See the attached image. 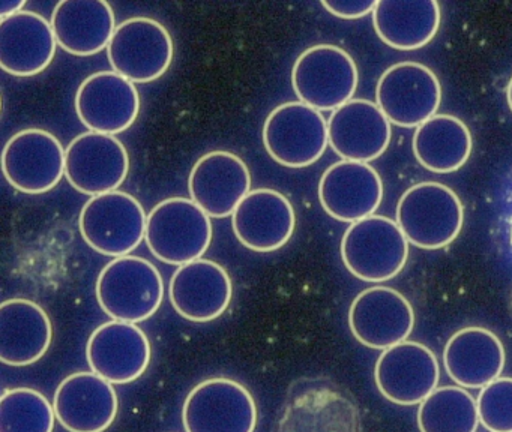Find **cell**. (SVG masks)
<instances>
[{
    "label": "cell",
    "mask_w": 512,
    "mask_h": 432,
    "mask_svg": "<svg viewBox=\"0 0 512 432\" xmlns=\"http://www.w3.org/2000/svg\"><path fill=\"white\" fill-rule=\"evenodd\" d=\"M145 240L149 251L163 263H191L202 258L211 245V216L191 198H167L149 213Z\"/></svg>",
    "instance_id": "obj_4"
},
{
    "label": "cell",
    "mask_w": 512,
    "mask_h": 432,
    "mask_svg": "<svg viewBox=\"0 0 512 432\" xmlns=\"http://www.w3.org/2000/svg\"><path fill=\"white\" fill-rule=\"evenodd\" d=\"M416 422L421 432H476L478 405L464 387H437L419 404Z\"/></svg>",
    "instance_id": "obj_30"
},
{
    "label": "cell",
    "mask_w": 512,
    "mask_h": 432,
    "mask_svg": "<svg viewBox=\"0 0 512 432\" xmlns=\"http://www.w3.org/2000/svg\"><path fill=\"white\" fill-rule=\"evenodd\" d=\"M440 102L439 78L422 63H395L377 83L376 104L389 122L401 128H418L436 116Z\"/></svg>",
    "instance_id": "obj_11"
},
{
    "label": "cell",
    "mask_w": 512,
    "mask_h": 432,
    "mask_svg": "<svg viewBox=\"0 0 512 432\" xmlns=\"http://www.w3.org/2000/svg\"><path fill=\"white\" fill-rule=\"evenodd\" d=\"M173 39L169 30L154 18L133 17L116 27L107 59L113 71L131 83H151L169 71L172 65Z\"/></svg>",
    "instance_id": "obj_9"
},
{
    "label": "cell",
    "mask_w": 512,
    "mask_h": 432,
    "mask_svg": "<svg viewBox=\"0 0 512 432\" xmlns=\"http://www.w3.org/2000/svg\"><path fill=\"white\" fill-rule=\"evenodd\" d=\"M479 422L490 432H512V378L500 377L476 398Z\"/></svg>",
    "instance_id": "obj_32"
},
{
    "label": "cell",
    "mask_w": 512,
    "mask_h": 432,
    "mask_svg": "<svg viewBox=\"0 0 512 432\" xmlns=\"http://www.w3.org/2000/svg\"><path fill=\"white\" fill-rule=\"evenodd\" d=\"M2 171L13 188L25 194L52 191L65 176V149L44 129L16 132L2 153Z\"/></svg>",
    "instance_id": "obj_12"
},
{
    "label": "cell",
    "mask_w": 512,
    "mask_h": 432,
    "mask_svg": "<svg viewBox=\"0 0 512 432\" xmlns=\"http://www.w3.org/2000/svg\"><path fill=\"white\" fill-rule=\"evenodd\" d=\"M329 146L343 161L370 162L391 143L388 117L376 102L352 99L332 111L328 120Z\"/></svg>",
    "instance_id": "obj_23"
},
{
    "label": "cell",
    "mask_w": 512,
    "mask_h": 432,
    "mask_svg": "<svg viewBox=\"0 0 512 432\" xmlns=\"http://www.w3.org/2000/svg\"><path fill=\"white\" fill-rule=\"evenodd\" d=\"M74 107L80 122L89 131L121 134L130 129L139 116V90L118 72H95L80 84Z\"/></svg>",
    "instance_id": "obj_16"
},
{
    "label": "cell",
    "mask_w": 512,
    "mask_h": 432,
    "mask_svg": "<svg viewBox=\"0 0 512 432\" xmlns=\"http://www.w3.org/2000/svg\"><path fill=\"white\" fill-rule=\"evenodd\" d=\"M377 2L373 0H323L322 6L332 15L344 20H356V18L365 17L367 14H373Z\"/></svg>",
    "instance_id": "obj_33"
},
{
    "label": "cell",
    "mask_w": 512,
    "mask_h": 432,
    "mask_svg": "<svg viewBox=\"0 0 512 432\" xmlns=\"http://www.w3.org/2000/svg\"><path fill=\"white\" fill-rule=\"evenodd\" d=\"M374 380L388 401L404 407L419 405L437 389L439 362L427 345L404 341L382 351Z\"/></svg>",
    "instance_id": "obj_14"
},
{
    "label": "cell",
    "mask_w": 512,
    "mask_h": 432,
    "mask_svg": "<svg viewBox=\"0 0 512 432\" xmlns=\"http://www.w3.org/2000/svg\"><path fill=\"white\" fill-rule=\"evenodd\" d=\"M55 407L35 389L16 387L0 398V432H53Z\"/></svg>",
    "instance_id": "obj_31"
},
{
    "label": "cell",
    "mask_w": 512,
    "mask_h": 432,
    "mask_svg": "<svg viewBox=\"0 0 512 432\" xmlns=\"http://www.w3.org/2000/svg\"><path fill=\"white\" fill-rule=\"evenodd\" d=\"M506 353L496 333L485 327L469 326L458 330L446 342L443 363L457 386L484 389L500 378Z\"/></svg>",
    "instance_id": "obj_25"
},
{
    "label": "cell",
    "mask_w": 512,
    "mask_h": 432,
    "mask_svg": "<svg viewBox=\"0 0 512 432\" xmlns=\"http://www.w3.org/2000/svg\"><path fill=\"white\" fill-rule=\"evenodd\" d=\"M49 314L34 300L8 299L0 305V360L28 366L46 356L52 345Z\"/></svg>",
    "instance_id": "obj_26"
},
{
    "label": "cell",
    "mask_w": 512,
    "mask_h": 432,
    "mask_svg": "<svg viewBox=\"0 0 512 432\" xmlns=\"http://www.w3.org/2000/svg\"><path fill=\"white\" fill-rule=\"evenodd\" d=\"M53 407L67 431L104 432L118 416V393L95 372H74L59 384Z\"/></svg>",
    "instance_id": "obj_19"
},
{
    "label": "cell",
    "mask_w": 512,
    "mask_h": 432,
    "mask_svg": "<svg viewBox=\"0 0 512 432\" xmlns=\"http://www.w3.org/2000/svg\"><path fill=\"white\" fill-rule=\"evenodd\" d=\"M188 191L211 218H227L251 191V173L241 156L214 150L193 165Z\"/></svg>",
    "instance_id": "obj_20"
},
{
    "label": "cell",
    "mask_w": 512,
    "mask_h": 432,
    "mask_svg": "<svg viewBox=\"0 0 512 432\" xmlns=\"http://www.w3.org/2000/svg\"><path fill=\"white\" fill-rule=\"evenodd\" d=\"M56 41L52 23L34 11L0 18V66L14 77H34L55 59Z\"/></svg>",
    "instance_id": "obj_24"
},
{
    "label": "cell",
    "mask_w": 512,
    "mask_h": 432,
    "mask_svg": "<svg viewBox=\"0 0 512 432\" xmlns=\"http://www.w3.org/2000/svg\"><path fill=\"white\" fill-rule=\"evenodd\" d=\"M463 222L460 197L443 183H416L398 200V227L409 243L418 248H445L457 239Z\"/></svg>",
    "instance_id": "obj_3"
},
{
    "label": "cell",
    "mask_w": 512,
    "mask_h": 432,
    "mask_svg": "<svg viewBox=\"0 0 512 432\" xmlns=\"http://www.w3.org/2000/svg\"><path fill=\"white\" fill-rule=\"evenodd\" d=\"M169 296L173 308L185 320L208 323L229 308L232 279L221 264L199 258L176 269L170 279Z\"/></svg>",
    "instance_id": "obj_18"
},
{
    "label": "cell",
    "mask_w": 512,
    "mask_h": 432,
    "mask_svg": "<svg viewBox=\"0 0 512 432\" xmlns=\"http://www.w3.org/2000/svg\"><path fill=\"white\" fill-rule=\"evenodd\" d=\"M53 32L59 47L74 56L107 50L116 30L115 12L104 0H64L53 9Z\"/></svg>",
    "instance_id": "obj_27"
},
{
    "label": "cell",
    "mask_w": 512,
    "mask_h": 432,
    "mask_svg": "<svg viewBox=\"0 0 512 432\" xmlns=\"http://www.w3.org/2000/svg\"><path fill=\"white\" fill-rule=\"evenodd\" d=\"M232 227L245 248L274 252L292 239L295 209L289 198L275 189H253L233 212Z\"/></svg>",
    "instance_id": "obj_22"
},
{
    "label": "cell",
    "mask_w": 512,
    "mask_h": 432,
    "mask_svg": "<svg viewBox=\"0 0 512 432\" xmlns=\"http://www.w3.org/2000/svg\"><path fill=\"white\" fill-rule=\"evenodd\" d=\"M319 200L329 216L353 224L379 209L382 177L367 162H335L320 177Z\"/></svg>",
    "instance_id": "obj_21"
},
{
    "label": "cell",
    "mask_w": 512,
    "mask_h": 432,
    "mask_svg": "<svg viewBox=\"0 0 512 432\" xmlns=\"http://www.w3.org/2000/svg\"><path fill=\"white\" fill-rule=\"evenodd\" d=\"M472 147V134L466 123L451 114H436L413 134L416 161L433 173L460 170L470 158Z\"/></svg>",
    "instance_id": "obj_29"
},
{
    "label": "cell",
    "mask_w": 512,
    "mask_h": 432,
    "mask_svg": "<svg viewBox=\"0 0 512 432\" xmlns=\"http://www.w3.org/2000/svg\"><path fill=\"white\" fill-rule=\"evenodd\" d=\"M506 99H508V105L512 111V78L509 80L508 89H506Z\"/></svg>",
    "instance_id": "obj_35"
},
{
    "label": "cell",
    "mask_w": 512,
    "mask_h": 432,
    "mask_svg": "<svg viewBox=\"0 0 512 432\" xmlns=\"http://www.w3.org/2000/svg\"><path fill=\"white\" fill-rule=\"evenodd\" d=\"M373 24L379 38L395 50L412 51L433 41L440 27V6L427 2H377Z\"/></svg>",
    "instance_id": "obj_28"
},
{
    "label": "cell",
    "mask_w": 512,
    "mask_h": 432,
    "mask_svg": "<svg viewBox=\"0 0 512 432\" xmlns=\"http://www.w3.org/2000/svg\"><path fill=\"white\" fill-rule=\"evenodd\" d=\"M148 215L128 192L95 195L80 212L79 227L85 242L98 254L125 257L139 248L146 236Z\"/></svg>",
    "instance_id": "obj_7"
},
{
    "label": "cell",
    "mask_w": 512,
    "mask_h": 432,
    "mask_svg": "<svg viewBox=\"0 0 512 432\" xmlns=\"http://www.w3.org/2000/svg\"><path fill=\"white\" fill-rule=\"evenodd\" d=\"M358 81L355 60L337 45L307 48L292 68V86L299 101L319 111H334L352 101Z\"/></svg>",
    "instance_id": "obj_6"
},
{
    "label": "cell",
    "mask_w": 512,
    "mask_h": 432,
    "mask_svg": "<svg viewBox=\"0 0 512 432\" xmlns=\"http://www.w3.org/2000/svg\"><path fill=\"white\" fill-rule=\"evenodd\" d=\"M263 144L269 156L284 167H310L329 146L328 120L304 102H286L266 117Z\"/></svg>",
    "instance_id": "obj_8"
},
{
    "label": "cell",
    "mask_w": 512,
    "mask_h": 432,
    "mask_svg": "<svg viewBox=\"0 0 512 432\" xmlns=\"http://www.w3.org/2000/svg\"><path fill=\"white\" fill-rule=\"evenodd\" d=\"M26 2H2L0 3V18L10 17L25 9Z\"/></svg>",
    "instance_id": "obj_34"
},
{
    "label": "cell",
    "mask_w": 512,
    "mask_h": 432,
    "mask_svg": "<svg viewBox=\"0 0 512 432\" xmlns=\"http://www.w3.org/2000/svg\"><path fill=\"white\" fill-rule=\"evenodd\" d=\"M182 422L185 432H254L256 401L238 381L209 378L188 393Z\"/></svg>",
    "instance_id": "obj_10"
},
{
    "label": "cell",
    "mask_w": 512,
    "mask_h": 432,
    "mask_svg": "<svg viewBox=\"0 0 512 432\" xmlns=\"http://www.w3.org/2000/svg\"><path fill=\"white\" fill-rule=\"evenodd\" d=\"M341 258L361 281H389L406 266L409 240L394 219L371 215L347 228L341 239Z\"/></svg>",
    "instance_id": "obj_5"
},
{
    "label": "cell",
    "mask_w": 512,
    "mask_h": 432,
    "mask_svg": "<svg viewBox=\"0 0 512 432\" xmlns=\"http://www.w3.org/2000/svg\"><path fill=\"white\" fill-rule=\"evenodd\" d=\"M349 327L365 347L386 350L409 338L415 327V311L400 291L376 285L353 299Z\"/></svg>",
    "instance_id": "obj_15"
},
{
    "label": "cell",
    "mask_w": 512,
    "mask_h": 432,
    "mask_svg": "<svg viewBox=\"0 0 512 432\" xmlns=\"http://www.w3.org/2000/svg\"><path fill=\"white\" fill-rule=\"evenodd\" d=\"M97 300L112 320L142 323L160 309L164 281L151 261L136 255L115 258L97 279Z\"/></svg>",
    "instance_id": "obj_2"
},
{
    "label": "cell",
    "mask_w": 512,
    "mask_h": 432,
    "mask_svg": "<svg viewBox=\"0 0 512 432\" xmlns=\"http://www.w3.org/2000/svg\"><path fill=\"white\" fill-rule=\"evenodd\" d=\"M151 342L134 323L107 321L89 336L86 359L92 372L112 384L142 377L151 362Z\"/></svg>",
    "instance_id": "obj_17"
},
{
    "label": "cell",
    "mask_w": 512,
    "mask_h": 432,
    "mask_svg": "<svg viewBox=\"0 0 512 432\" xmlns=\"http://www.w3.org/2000/svg\"><path fill=\"white\" fill-rule=\"evenodd\" d=\"M274 432H361L352 393L325 375L293 381Z\"/></svg>",
    "instance_id": "obj_1"
},
{
    "label": "cell",
    "mask_w": 512,
    "mask_h": 432,
    "mask_svg": "<svg viewBox=\"0 0 512 432\" xmlns=\"http://www.w3.org/2000/svg\"><path fill=\"white\" fill-rule=\"evenodd\" d=\"M130 171V156L115 135L85 132L65 149V177L82 194L118 191Z\"/></svg>",
    "instance_id": "obj_13"
}]
</instances>
